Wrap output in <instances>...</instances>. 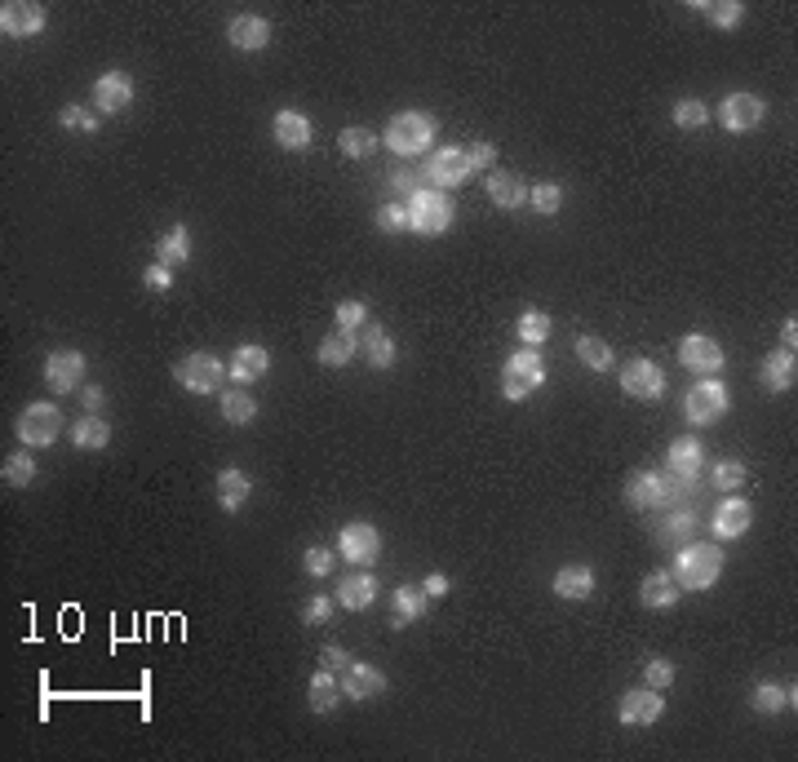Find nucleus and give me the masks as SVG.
Wrapping results in <instances>:
<instances>
[{"label":"nucleus","instance_id":"obj_1","mask_svg":"<svg viewBox=\"0 0 798 762\" xmlns=\"http://www.w3.org/2000/svg\"><path fill=\"white\" fill-rule=\"evenodd\" d=\"M723 572V550L719 545H679L670 576L683 590H710Z\"/></svg>","mask_w":798,"mask_h":762},{"label":"nucleus","instance_id":"obj_2","mask_svg":"<svg viewBox=\"0 0 798 762\" xmlns=\"http://www.w3.org/2000/svg\"><path fill=\"white\" fill-rule=\"evenodd\" d=\"M404 209H408V231L417 235H444L453 226V195L439 187H417Z\"/></svg>","mask_w":798,"mask_h":762},{"label":"nucleus","instance_id":"obj_3","mask_svg":"<svg viewBox=\"0 0 798 762\" xmlns=\"http://www.w3.org/2000/svg\"><path fill=\"white\" fill-rule=\"evenodd\" d=\"M541 381H546L541 350L524 346V350H515V355L506 359V368H501V395H506V404H524L532 390H541Z\"/></svg>","mask_w":798,"mask_h":762},{"label":"nucleus","instance_id":"obj_4","mask_svg":"<svg viewBox=\"0 0 798 762\" xmlns=\"http://www.w3.org/2000/svg\"><path fill=\"white\" fill-rule=\"evenodd\" d=\"M435 138V120L426 111H399L391 125L382 129V147H391L395 156H422Z\"/></svg>","mask_w":798,"mask_h":762},{"label":"nucleus","instance_id":"obj_5","mask_svg":"<svg viewBox=\"0 0 798 762\" xmlns=\"http://www.w3.org/2000/svg\"><path fill=\"white\" fill-rule=\"evenodd\" d=\"M173 377H178V386L191 390V395H218L222 390V359L209 355V350H196V355L173 364Z\"/></svg>","mask_w":798,"mask_h":762},{"label":"nucleus","instance_id":"obj_6","mask_svg":"<svg viewBox=\"0 0 798 762\" xmlns=\"http://www.w3.org/2000/svg\"><path fill=\"white\" fill-rule=\"evenodd\" d=\"M58 435H63V413H58V404H27L23 408V417H18V439H23V448H49Z\"/></svg>","mask_w":798,"mask_h":762},{"label":"nucleus","instance_id":"obj_7","mask_svg":"<svg viewBox=\"0 0 798 762\" xmlns=\"http://www.w3.org/2000/svg\"><path fill=\"white\" fill-rule=\"evenodd\" d=\"M337 554H342L346 563H355V568H368V563L382 554V532L373 528V523L355 519L342 528V537H337Z\"/></svg>","mask_w":798,"mask_h":762},{"label":"nucleus","instance_id":"obj_8","mask_svg":"<svg viewBox=\"0 0 798 762\" xmlns=\"http://www.w3.org/2000/svg\"><path fill=\"white\" fill-rule=\"evenodd\" d=\"M728 390H723V381H697V386L688 390V399H683V408H688V421H697V426H710V421H719L728 413Z\"/></svg>","mask_w":798,"mask_h":762},{"label":"nucleus","instance_id":"obj_9","mask_svg":"<svg viewBox=\"0 0 798 762\" xmlns=\"http://www.w3.org/2000/svg\"><path fill=\"white\" fill-rule=\"evenodd\" d=\"M763 116H767V102L759 94H728V98H723V107H719V125L728 133L759 129Z\"/></svg>","mask_w":798,"mask_h":762},{"label":"nucleus","instance_id":"obj_10","mask_svg":"<svg viewBox=\"0 0 798 762\" xmlns=\"http://www.w3.org/2000/svg\"><path fill=\"white\" fill-rule=\"evenodd\" d=\"M621 390H626L630 399H661V390H665V373H661V364H652V359H630L626 368H621Z\"/></svg>","mask_w":798,"mask_h":762},{"label":"nucleus","instance_id":"obj_11","mask_svg":"<svg viewBox=\"0 0 798 762\" xmlns=\"http://www.w3.org/2000/svg\"><path fill=\"white\" fill-rule=\"evenodd\" d=\"M679 359H683V368H692L697 377H714L723 368V346L705 333H688L679 342Z\"/></svg>","mask_w":798,"mask_h":762},{"label":"nucleus","instance_id":"obj_12","mask_svg":"<svg viewBox=\"0 0 798 762\" xmlns=\"http://www.w3.org/2000/svg\"><path fill=\"white\" fill-rule=\"evenodd\" d=\"M617 714H621V723H626V727H652L665 714V700H661L657 687H634V692L621 696Z\"/></svg>","mask_w":798,"mask_h":762},{"label":"nucleus","instance_id":"obj_13","mask_svg":"<svg viewBox=\"0 0 798 762\" xmlns=\"http://www.w3.org/2000/svg\"><path fill=\"white\" fill-rule=\"evenodd\" d=\"M0 32L14 40L45 32V9H40L36 0H9V5L0 9Z\"/></svg>","mask_w":798,"mask_h":762},{"label":"nucleus","instance_id":"obj_14","mask_svg":"<svg viewBox=\"0 0 798 762\" xmlns=\"http://www.w3.org/2000/svg\"><path fill=\"white\" fill-rule=\"evenodd\" d=\"M80 377H85V355H80V350H54V355L45 359V381L54 395L76 390Z\"/></svg>","mask_w":798,"mask_h":762},{"label":"nucleus","instance_id":"obj_15","mask_svg":"<svg viewBox=\"0 0 798 762\" xmlns=\"http://www.w3.org/2000/svg\"><path fill=\"white\" fill-rule=\"evenodd\" d=\"M750 523H754V506L745 497H728V501H719V510H714V537L719 541H736V537H745L750 532Z\"/></svg>","mask_w":798,"mask_h":762},{"label":"nucleus","instance_id":"obj_16","mask_svg":"<svg viewBox=\"0 0 798 762\" xmlns=\"http://www.w3.org/2000/svg\"><path fill=\"white\" fill-rule=\"evenodd\" d=\"M133 102V80L129 71H102L94 80V107L107 111V116H116V111H125Z\"/></svg>","mask_w":798,"mask_h":762},{"label":"nucleus","instance_id":"obj_17","mask_svg":"<svg viewBox=\"0 0 798 762\" xmlns=\"http://www.w3.org/2000/svg\"><path fill=\"white\" fill-rule=\"evenodd\" d=\"M342 692L351 700H377L386 692V674L377 665H368V661H351V665H346V674H342Z\"/></svg>","mask_w":798,"mask_h":762},{"label":"nucleus","instance_id":"obj_18","mask_svg":"<svg viewBox=\"0 0 798 762\" xmlns=\"http://www.w3.org/2000/svg\"><path fill=\"white\" fill-rule=\"evenodd\" d=\"M431 178L439 191L448 187H462V182L470 178V160H466V147H439L435 160H431Z\"/></svg>","mask_w":798,"mask_h":762},{"label":"nucleus","instance_id":"obj_19","mask_svg":"<svg viewBox=\"0 0 798 762\" xmlns=\"http://www.w3.org/2000/svg\"><path fill=\"white\" fill-rule=\"evenodd\" d=\"M484 187H488V200H493L497 209H524L528 204V187L515 169H493Z\"/></svg>","mask_w":798,"mask_h":762},{"label":"nucleus","instance_id":"obj_20","mask_svg":"<svg viewBox=\"0 0 798 762\" xmlns=\"http://www.w3.org/2000/svg\"><path fill=\"white\" fill-rule=\"evenodd\" d=\"M373 599H377V576L368 568L337 581V603H342L346 612H364V607H373Z\"/></svg>","mask_w":798,"mask_h":762},{"label":"nucleus","instance_id":"obj_21","mask_svg":"<svg viewBox=\"0 0 798 762\" xmlns=\"http://www.w3.org/2000/svg\"><path fill=\"white\" fill-rule=\"evenodd\" d=\"M227 40L235 49H244V54H258V49H266V40H271V23H266L262 14H240V18H231Z\"/></svg>","mask_w":798,"mask_h":762},{"label":"nucleus","instance_id":"obj_22","mask_svg":"<svg viewBox=\"0 0 798 762\" xmlns=\"http://www.w3.org/2000/svg\"><path fill=\"white\" fill-rule=\"evenodd\" d=\"M271 133H275V142H280L284 151H306V147H311V138H315L311 120H306L302 111H275Z\"/></svg>","mask_w":798,"mask_h":762},{"label":"nucleus","instance_id":"obj_23","mask_svg":"<svg viewBox=\"0 0 798 762\" xmlns=\"http://www.w3.org/2000/svg\"><path fill=\"white\" fill-rule=\"evenodd\" d=\"M266 368H271V355H266V346H253V342H249V346H235L227 373H231L235 386H249V381L266 377Z\"/></svg>","mask_w":798,"mask_h":762},{"label":"nucleus","instance_id":"obj_24","mask_svg":"<svg viewBox=\"0 0 798 762\" xmlns=\"http://www.w3.org/2000/svg\"><path fill=\"white\" fill-rule=\"evenodd\" d=\"M639 599H643V607H652V612H665V607H674L683 599V585L674 581L670 572H648L639 585Z\"/></svg>","mask_w":798,"mask_h":762},{"label":"nucleus","instance_id":"obj_25","mask_svg":"<svg viewBox=\"0 0 798 762\" xmlns=\"http://www.w3.org/2000/svg\"><path fill=\"white\" fill-rule=\"evenodd\" d=\"M626 506L630 510H657L661 506V475L657 470H634L626 479Z\"/></svg>","mask_w":798,"mask_h":762},{"label":"nucleus","instance_id":"obj_26","mask_svg":"<svg viewBox=\"0 0 798 762\" xmlns=\"http://www.w3.org/2000/svg\"><path fill=\"white\" fill-rule=\"evenodd\" d=\"M426 603H431V594H426L422 585H399L395 599H391V621H395V630H404V625L422 621V616H426Z\"/></svg>","mask_w":798,"mask_h":762},{"label":"nucleus","instance_id":"obj_27","mask_svg":"<svg viewBox=\"0 0 798 762\" xmlns=\"http://www.w3.org/2000/svg\"><path fill=\"white\" fill-rule=\"evenodd\" d=\"M555 594L568 603H581L595 594V572L586 568V563H568V568L555 572Z\"/></svg>","mask_w":798,"mask_h":762},{"label":"nucleus","instance_id":"obj_28","mask_svg":"<svg viewBox=\"0 0 798 762\" xmlns=\"http://www.w3.org/2000/svg\"><path fill=\"white\" fill-rule=\"evenodd\" d=\"M794 377H798V364H794V350H772V355L763 359V368H759V381L767 390H776V395H781V390H790L794 386Z\"/></svg>","mask_w":798,"mask_h":762},{"label":"nucleus","instance_id":"obj_29","mask_svg":"<svg viewBox=\"0 0 798 762\" xmlns=\"http://www.w3.org/2000/svg\"><path fill=\"white\" fill-rule=\"evenodd\" d=\"M315 355H320V364H324V368H342V364H351V359L360 355V337H355L351 328H337V333L324 337Z\"/></svg>","mask_w":798,"mask_h":762},{"label":"nucleus","instance_id":"obj_30","mask_svg":"<svg viewBox=\"0 0 798 762\" xmlns=\"http://www.w3.org/2000/svg\"><path fill=\"white\" fill-rule=\"evenodd\" d=\"M701 457H705L701 439H674L670 452H665V461H670V475H679V479H688V483L701 475Z\"/></svg>","mask_w":798,"mask_h":762},{"label":"nucleus","instance_id":"obj_31","mask_svg":"<svg viewBox=\"0 0 798 762\" xmlns=\"http://www.w3.org/2000/svg\"><path fill=\"white\" fill-rule=\"evenodd\" d=\"M249 497H253V479L244 475V470H235V466L222 470V475H218V506L227 514H235Z\"/></svg>","mask_w":798,"mask_h":762},{"label":"nucleus","instance_id":"obj_32","mask_svg":"<svg viewBox=\"0 0 798 762\" xmlns=\"http://www.w3.org/2000/svg\"><path fill=\"white\" fill-rule=\"evenodd\" d=\"M71 444H76L80 452H102L111 444V426L102 417H94V413L80 417L76 426H71Z\"/></svg>","mask_w":798,"mask_h":762},{"label":"nucleus","instance_id":"obj_33","mask_svg":"<svg viewBox=\"0 0 798 762\" xmlns=\"http://www.w3.org/2000/svg\"><path fill=\"white\" fill-rule=\"evenodd\" d=\"M337 147H342V156H351V160H368L377 147H382V133L360 129V125H346L342 133H337Z\"/></svg>","mask_w":798,"mask_h":762},{"label":"nucleus","instance_id":"obj_34","mask_svg":"<svg viewBox=\"0 0 798 762\" xmlns=\"http://www.w3.org/2000/svg\"><path fill=\"white\" fill-rule=\"evenodd\" d=\"M222 417H227L231 426H244V421L258 417V399L249 395V386H231V390H222Z\"/></svg>","mask_w":798,"mask_h":762},{"label":"nucleus","instance_id":"obj_35","mask_svg":"<svg viewBox=\"0 0 798 762\" xmlns=\"http://www.w3.org/2000/svg\"><path fill=\"white\" fill-rule=\"evenodd\" d=\"M156 257L165 266H182L191 257V235H187V226H169L165 235L156 240Z\"/></svg>","mask_w":798,"mask_h":762},{"label":"nucleus","instance_id":"obj_36","mask_svg":"<svg viewBox=\"0 0 798 762\" xmlns=\"http://www.w3.org/2000/svg\"><path fill=\"white\" fill-rule=\"evenodd\" d=\"M360 346H364V359L377 368V373H386V368L395 364V342H391V333H386V328H368Z\"/></svg>","mask_w":798,"mask_h":762},{"label":"nucleus","instance_id":"obj_37","mask_svg":"<svg viewBox=\"0 0 798 762\" xmlns=\"http://www.w3.org/2000/svg\"><path fill=\"white\" fill-rule=\"evenodd\" d=\"M577 359L590 368V373H608L617 355H612V346L603 342V337H577Z\"/></svg>","mask_w":798,"mask_h":762},{"label":"nucleus","instance_id":"obj_38","mask_svg":"<svg viewBox=\"0 0 798 762\" xmlns=\"http://www.w3.org/2000/svg\"><path fill=\"white\" fill-rule=\"evenodd\" d=\"M337 696H342V687H337L333 669H320V674L311 678V709H315V714H333Z\"/></svg>","mask_w":798,"mask_h":762},{"label":"nucleus","instance_id":"obj_39","mask_svg":"<svg viewBox=\"0 0 798 762\" xmlns=\"http://www.w3.org/2000/svg\"><path fill=\"white\" fill-rule=\"evenodd\" d=\"M754 709H759V714H781V709H794V687L759 683V687H754Z\"/></svg>","mask_w":798,"mask_h":762},{"label":"nucleus","instance_id":"obj_40","mask_svg":"<svg viewBox=\"0 0 798 762\" xmlns=\"http://www.w3.org/2000/svg\"><path fill=\"white\" fill-rule=\"evenodd\" d=\"M670 120L679 129H705V125H710V107H705L701 98H679V102H674V111H670Z\"/></svg>","mask_w":798,"mask_h":762},{"label":"nucleus","instance_id":"obj_41","mask_svg":"<svg viewBox=\"0 0 798 762\" xmlns=\"http://www.w3.org/2000/svg\"><path fill=\"white\" fill-rule=\"evenodd\" d=\"M528 204L541 218H555V213L564 209V187H559V182H537V187L528 191Z\"/></svg>","mask_w":798,"mask_h":762},{"label":"nucleus","instance_id":"obj_42","mask_svg":"<svg viewBox=\"0 0 798 762\" xmlns=\"http://www.w3.org/2000/svg\"><path fill=\"white\" fill-rule=\"evenodd\" d=\"M515 333H519V342H524V346H541L550 337V315L546 311H524V315H519V324H515Z\"/></svg>","mask_w":798,"mask_h":762},{"label":"nucleus","instance_id":"obj_43","mask_svg":"<svg viewBox=\"0 0 798 762\" xmlns=\"http://www.w3.org/2000/svg\"><path fill=\"white\" fill-rule=\"evenodd\" d=\"M5 483L9 488H27V483L36 479V461H32V452H9V461H5Z\"/></svg>","mask_w":798,"mask_h":762},{"label":"nucleus","instance_id":"obj_44","mask_svg":"<svg viewBox=\"0 0 798 762\" xmlns=\"http://www.w3.org/2000/svg\"><path fill=\"white\" fill-rule=\"evenodd\" d=\"M705 18H710L714 27H719V32H732L736 23H741V14H745V5L741 0H719V5H697Z\"/></svg>","mask_w":798,"mask_h":762},{"label":"nucleus","instance_id":"obj_45","mask_svg":"<svg viewBox=\"0 0 798 762\" xmlns=\"http://www.w3.org/2000/svg\"><path fill=\"white\" fill-rule=\"evenodd\" d=\"M58 125L71 129V133H98V116L89 107H76V102H71V107L58 111Z\"/></svg>","mask_w":798,"mask_h":762},{"label":"nucleus","instance_id":"obj_46","mask_svg":"<svg viewBox=\"0 0 798 762\" xmlns=\"http://www.w3.org/2000/svg\"><path fill=\"white\" fill-rule=\"evenodd\" d=\"M745 479H750L745 461H719V466H714V488H723V492L745 488Z\"/></svg>","mask_w":798,"mask_h":762},{"label":"nucleus","instance_id":"obj_47","mask_svg":"<svg viewBox=\"0 0 798 762\" xmlns=\"http://www.w3.org/2000/svg\"><path fill=\"white\" fill-rule=\"evenodd\" d=\"M670 683H674V665L665 661V656H652V661L643 665V687H657V692H665Z\"/></svg>","mask_w":798,"mask_h":762},{"label":"nucleus","instance_id":"obj_48","mask_svg":"<svg viewBox=\"0 0 798 762\" xmlns=\"http://www.w3.org/2000/svg\"><path fill=\"white\" fill-rule=\"evenodd\" d=\"M333 550L329 545H311V550L302 554V568H306V576H329L333 572Z\"/></svg>","mask_w":798,"mask_h":762},{"label":"nucleus","instance_id":"obj_49","mask_svg":"<svg viewBox=\"0 0 798 762\" xmlns=\"http://www.w3.org/2000/svg\"><path fill=\"white\" fill-rule=\"evenodd\" d=\"M377 231H386V235L408 231V209H404V204H382V209H377Z\"/></svg>","mask_w":798,"mask_h":762},{"label":"nucleus","instance_id":"obj_50","mask_svg":"<svg viewBox=\"0 0 798 762\" xmlns=\"http://www.w3.org/2000/svg\"><path fill=\"white\" fill-rule=\"evenodd\" d=\"M692 532H697V519H692V510H683V514H670V519H665L661 537L665 541H688Z\"/></svg>","mask_w":798,"mask_h":762},{"label":"nucleus","instance_id":"obj_51","mask_svg":"<svg viewBox=\"0 0 798 762\" xmlns=\"http://www.w3.org/2000/svg\"><path fill=\"white\" fill-rule=\"evenodd\" d=\"M364 315H368V306L364 302H355V297H346V302H337V328H360L364 324Z\"/></svg>","mask_w":798,"mask_h":762},{"label":"nucleus","instance_id":"obj_52","mask_svg":"<svg viewBox=\"0 0 798 762\" xmlns=\"http://www.w3.org/2000/svg\"><path fill=\"white\" fill-rule=\"evenodd\" d=\"M333 616V599L329 594H315V599H306V607H302V621L306 625H324Z\"/></svg>","mask_w":798,"mask_h":762},{"label":"nucleus","instance_id":"obj_53","mask_svg":"<svg viewBox=\"0 0 798 762\" xmlns=\"http://www.w3.org/2000/svg\"><path fill=\"white\" fill-rule=\"evenodd\" d=\"M142 284H147L151 293H169V288H173V266H165V262L147 266V271H142Z\"/></svg>","mask_w":798,"mask_h":762},{"label":"nucleus","instance_id":"obj_54","mask_svg":"<svg viewBox=\"0 0 798 762\" xmlns=\"http://www.w3.org/2000/svg\"><path fill=\"white\" fill-rule=\"evenodd\" d=\"M466 160H470V173H475V169H493V164H497V147H493V142H470Z\"/></svg>","mask_w":798,"mask_h":762},{"label":"nucleus","instance_id":"obj_55","mask_svg":"<svg viewBox=\"0 0 798 762\" xmlns=\"http://www.w3.org/2000/svg\"><path fill=\"white\" fill-rule=\"evenodd\" d=\"M320 661H324V669H346V665H351V652H346L342 643H324Z\"/></svg>","mask_w":798,"mask_h":762},{"label":"nucleus","instance_id":"obj_56","mask_svg":"<svg viewBox=\"0 0 798 762\" xmlns=\"http://www.w3.org/2000/svg\"><path fill=\"white\" fill-rule=\"evenodd\" d=\"M80 399H85V408L94 417H102V408H107V395H102V386H80Z\"/></svg>","mask_w":798,"mask_h":762},{"label":"nucleus","instance_id":"obj_57","mask_svg":"<svg viewBox=\"0 0 798 762\" xmlns=\"http://www.w3.org/2000/svg\"><path fill=\"white\" fill-rule=\"evenodd\" d=\"M422 590L431 594V599H444V594H448V576H444V572H431V576L422 581Z\"/></svg>","mask_w":798,"mask_h":762},{"label":"nucleus","instance_id":"obj_58","mask_svg":"<svg viewBox=\"0 0 798 762\" xmlns=\"http://www.w3.org/2000/svg\"><path fill=\"white\" fill-rule=\"evenodd\" d=\"M781 342H785V350H794V342H798V324H794V319H785V324H781Z\"/></svg>","mask_w":798,"mask_h":762}]
</instances>
